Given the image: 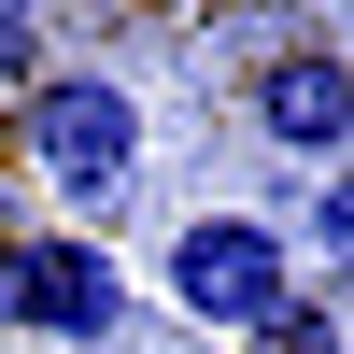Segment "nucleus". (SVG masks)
Masks as SVG:
<instances>
[{
  "instance_id": "nucleus-5",
  "label": "nucleus",
  "mask_w": 354,
  "mask_h": 354,
  "mask_svg": "<svg viewBox=\"0 0 354 354\" xmlns=\"http://www.w3.org/2000/svg\"><path fill=\"white\" fill-rule=\"evenodd\" d=\"M255 354H340V283H298V298L255 326Z\"/></svg>"
},
{
  "instance_id": "nucleus-1",
  "label": "nucleus",
  "mask_w": 354,
  "mask_h": 354,
  "mask_svg": "<svg viewBox=\"0 0 354 354\" xmlns=\"http://www.w3.org/2000/svg\"><path fill=\"white\" fill-rule=\"evenodd\" d=\"M28 170H43L71 213H113V198L142 185V85L57 57V71L28 85Z\"/></svg>"
},
{
  "instance_id": "nucleus-6",
  "label": "nucleus",
  "mask_w": 354,
  "mask_h": 354,
  "mask_svg": "<svg viewBox=\"0 0 354 354\" xmlns=\"http://www.w3.org/2000/svg\"><path fill=\"white\" fill-rule=\"evenodd\" d=\"M57 71V28L43 15H0V85H15V100H28V85H43Z\"/></svg>"
},
{
  "instance_id": "nucleus-2",
  "label": "nucleus",
  "mask_w": 354,
  "mask_h": 354,
  "mask_svg": "<svg viewBox=\"0 0 354 354\" xmlns=\"http://www.w3.org/2000/svg\"><path fill=\"white\" fill-rule=\"evenodd\" d=\"M283 298H298V270H283V227H255V213H185V227H170V312H185V326L255 340Z\"/></svg>"
},
{
  "instance_id": "nucleus-4",
  "label": "nucleus",
  "mask_w": 354,
  "mask_h": 354,
  "mask_svg": "<svg viewBox=\"0 0 354 354\" xmlns=\"http://www.w3.org/2000/svg\"><path fill=\"white\" fill-rule=\"evenodd\" d=\"M255 128H270L283 156H312V170L354 142V71H340L326 28H312V43H270V71H255Z\"/></svg>"
},
{
  "instance_id": "nucleus-7",
  "label": "nucleus",
  "mask_w": 354,
  "mask_h": 354,
  "mask_svg": "<svg viewBox=\"0 0 354 354\" xmlns=\"http://www.w3.org/2000/svg\"><path fill=\"white\" fill-rule=\"evenodd\" d=\"M0 326H15V241H0Z\"/></svg>"
},
{
  "instance_id": "nucleus-3",
  "label": "nucleus",
  "mask_w": 354,
  "mask_h": 354,
  "mask_svg": "<svg viewBox=\"0 0 354 354\" xmlns=\"http://www.w3.org/2000/svg\"><path fill=\"white\" fill-rule=\"evenodd\" d=\"M15 326L113 340V326H128V270H113L100 241H15Z\"/></svg>"
}]
</instances>
